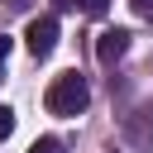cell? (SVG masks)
<instances>
[{"label": "cell", "mask_w": 153, "mask_h": 153, "mask_svg": "<svg viewBox=\"0 0 153 153\" xmlns=\"http://www.w3.org/2000/svg\"><path fill=\"white\" fill-rule=\"evenodd\" d=\"M53 5H57V10H76V0H53Z\"/></svg>", "instance_id": "obj_10"}, {"label": "cell", "mask_w": 153, "mask_h": 153, "mask_svg": "<svg viewBox=\"0 0 153 153\" xmlns=\"http://www.w3.org/2000/svg\"><path fill=\"white\" fill-rule=\"evenodd\" d=\"M10 134H14V110H10V105H0V143H5Z\"/></svg>", "instance_id": "obj_6"}, {"label": "cell", "mask_w": 153, "mask_h": 153, "mask_svg": "<svg viewBox=\"0 0 153 153\" xmlns=\"http://www.w3.org/2000/svg\"><path fill=\"white\" fill-rule=\"evenodd\" d=\"M5 57H10V38L0 33V62H5Z\"/></svg>", "instance_id": "obj_9"}, {"label": "cell", "mask_w": 153, "mask_h": 153, "mask_svg": "<svg viewBox=\"0 0 153 153\" xmlns=\"http://www.w3.org/2000/svg\"><path fill=\"white\" fill-rule=\"evenodd\" d=\"M24 48L43 62L53 48H57V19L53 14H38V19H29V29H24Z\"/></svg>", "instance_id": "obj_2"}, {"label": "cell", "mask_w": 153, "mask_h": 153, "mask_svg": "<svg viewBox=\"0 0 153 153\" xmlns=\"http://www.w3.org/2000/svg\"><path fill=\"white\" fill-rule=\"evenodd\" d=\"M129 139H134L139 148H153V129H148V120H143V110H139V115H129Z\"/></svg>", "instance_id": "obj_4"}, {"label": "cell", "mask_w": 153, "mask_h": 153, "mask_svg": "<svg viewBox=\"0 0 153 153\" xmlns=\"http://www.w3.org/2000/svg\"><path fill=\"white\" fill-rule=\"evenodd\" d=\"M29 153H67V143L48 134V139H33V143H29Z\"/></svg>", "instance_id": "obj_5"}, {"label": "cell", "mask_w": 153, "mask_h": 153, "mask_svg": "<svg viewBox=\"0 0 153 153\" xmlns=\"http://www.w3.org/2000/svg\"><path fill=\"white\" fill-rule=\"evenodd\" d=\"M129 5H134V14H139V19H153V0H129Z\"/></svg>", "instance_id": "obj_8"}, {"label": "cell", "mask_w": 153, "mask_h": 153, "mask_svg": "<svg viewBox=\"0 0 153 153\" xmlns=\"http://www.w3.org/2000/svg\"><path fill=\"white\" fill-rule=\"evenodd\" d=\"M124 53H129V29H105V33L96 38V57H100L105 67H115Z\"/></svg>", "instance_id": "obj_3"}, {"label": "cell", "mask_w": 153, "mask_h": 153, "mask_svg": "<svg viewBox=\"0 0 153 153\" xmlns=\"http://www.w3.org/2000/svg\"><path fill=\"white\" fill-rule=\"evenodd\" d=\"M43 105H48V115H62V120L81 115V110L91 105V86H86V76H81L76 67L62 72V76H53L48 91H43Z\"/></svg>", "instance_id": "obj_1"}, {"label": "cell", "mask_w": 153, "mask_h": 153, "mask_svg": "<svg viewBox=\"0 0 153 153\" xmlns=\"http://www.w3.org/2000/svg\"><path fill=\"white\" fill-rule=\"evenodd\" d=\"M76 5H81L86 14H105V10H110V0H76Z\"/></svg>", "instance_id": "obj_7"}]
</instances>
